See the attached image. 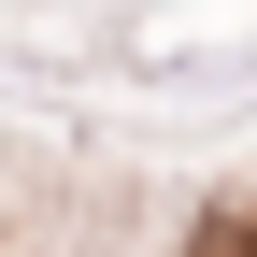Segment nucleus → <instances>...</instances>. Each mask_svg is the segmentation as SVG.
<instances>
[{
  "label": "nucleus",
  "instance_id": "nucleus-1",
  "mask_svg": "<svg viewBox=\"0 0 257 257\" xmlns=\"http://www.w3.org/2000/svg\"><path fill=\"white\" fill-rule=\"evenodd\" d=\"M186 257H257V214H200V243Z\"/></svg>",
  "mask_w": 257,
  "mask_h": 257
}]
</instances>
